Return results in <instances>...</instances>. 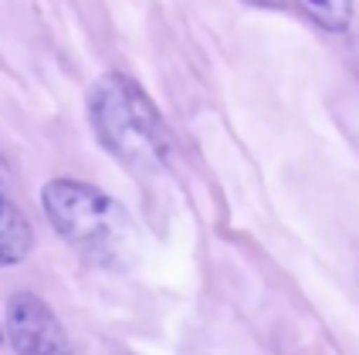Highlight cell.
Returning a JSON list of instances; mask_svg holds the SVG:
<instances>
[{
	"label": "cell",
	"mask_w": 359,
	"mask_h": 355,
	"mask_svg": "<svg viewBox=\"0 0 359 355\" xmlns=\"http://www.w3.org/2000/svg\"><path fill=\"white\" fill-rule=\"evenodd\" d=\"M92 136L129 173H163L173 159V132L160 105L126 71H105L85 99Z\"/></svg>",
	"instance_id": "cell-1"
},
{
	"label": "cell",
	"mask_w": 359,
	"mask_h": 355,
	"mask_svg": "<svg viewBox=\"0 0 359 355\" xmlns=\"http://www.w3.org/2000/svg\"><path fill=\"white\" fill-rule=\"evenodd\" d=\"M41 210L68 247L95 264L119 267L140 247L133 214L95 183L72 176L48 179L41 186Z\"/></svg>",
	"instance_id": "cell-2"
},
{
	"label": "cell",
	"mask_w": 359,
	"mask_h": 355,
	"mask_svg": "<svg viewBox=\"0 0 359 355\" xmlns=\"http://www.w3.org/2000/svg\"><path fill=\"white\" fill-rule=\"evenodd\" d=\"M7 342L14 355H75L55 308L34 291H14L7 301Z\"/></svg>",
	"instance_id": "cell-3"
},
{
	"label": "cell",
	"mask_w": 359,
	"mask_h": 355,
	"mask_svg": "<svg viewBox=\"0 0 359 355\" xmlns=\"http://www.w3.org/2000/svg\"><path fill=\"white\" fill-rule=\"evenodd\" d=\"M34 251V227L14 200L7 197L0 179V267H14Z\"/></svg>",
	"instance_id": "cell-4"
},
{
	"label": "cell",
	"mask_w": 359,
	"mask_h": 355,
	"mask_svg": "<svg viewBox=\"0 0 359 355\" xmlns=\"http://www.w3.org/2000/svg\"><path fill=\"white\" fill-rule=\"evenodd\" d=\"M295 7L329 34H346L353 27V14H356L353 0H295Z\"/></svg>",
	"instance_id": "cell-5"
},
{
	"label": "cell",
	"mask_w": 359,
	"mask_h": 355,
	"mask_svg": "<svg viewBox=\"0 0 359 355\" xmlns=\"http://www.w3.org/2000/svg\"><path fill=\"white\" fill-rule=\"evenodd\" d=\"M251 4H261V7H278L281 0H251Z\"/></svg>",
	"instance_id": "cell-6"
},
{
	"label": "cell",
	"mask_w": 359,
	"mask_h": 355,
	"mask_svg": "<svg viewBox=\"0 0 359 355\" xmlns=\"http://www.w3.org/2000/svg\"><path fill=\"white\" fill-rule=\"evenodd\" d=\"M0 179H4V173H0Z\"/></svg>",
	"instance_id": "cell-7"
}]
</instances>
